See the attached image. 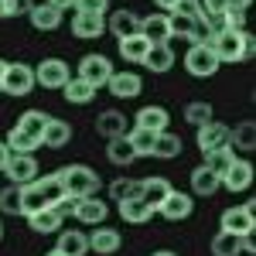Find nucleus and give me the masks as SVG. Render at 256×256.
Here are the masks:
<instances>
[{
  "instance_id": "obj_26",
  "label": "nucleus",
  "mask_w": 256,
  "mask_h": 256,
  "mask_svg": "<svg viewBox=\"0 0 256 256\" xmlns=\"http://www.w3.org/2000/svg\"><path fill=\"white\" fill-rule=\"evenodd\" d=\"M222 188V181H218L216 171H208L205 164H198L195 171H192V198H212Z\"/></svg>"
},
{
  "instance_id": "obj_5",
  "label": "nucleus",
  "mask_w": 256,
  "mask_h": 256,
  "mask_svg": "<svg viewBox=\"0 0 256 256\" xmlns=\"http://www.w3.org/2000/svg\"><path fill=\"white\" fill-rule=\"evenodd\" d=\"M253 212H256V205H253V202L232 205V208H226V212L218 216V229H222V232H232V236H239V239L253 236V229H256Z\"/></svg>"
},
{
  "instance_id": "obj_15",
  "label": "nucleus",
  "mask_w": 256,
  "mask_h": 256,
  "mask_svg": "<svg viewBox=\"0 0 256 256\" xmlns=\"http://www.w3.org/2000/svg\"><path fill=\"white\" fill-rule=\"evenodd\" d=\"M140 38L147 41V44H171V24H168V14L158 10V14L140 18Z\"/></svg>"
},
{
  "instance_id": "obj_49",
  "label": "nucleus",
  "mask_w": 256,
  "mask_h": 256,
  "mask_svg": "<svg viewBox=\"0 0 256 256\" xmlns=\"http://www.w3.org/2000/svg\"><path fill=\"white\" fill-rule=\"evenodd\" d=\"M48 4H55V7H58V10H68V7H72V4H76V0H48Z\"/></svg>"
},
{
  "instance_id": "obj_12",
  "label": "nucleus",
  "mask_w": 256,
  "mask_h": 256,
  "mask_svg": "<svg viewBox=\"0 0 256 256\" xmlns=\"http://www.w3.org/2000/svg\"><path fill=\"white\" fill-rule=\"evenodd\" d=\"M195 144H198V150H202V158L212 154V150H222V147H229V126H226V123H216V120H208L205 126H198Z\"/></svg>"
},
{
  "instance_id": "obj_40",
  "label": "nucleus",
  "mask_w": 256,
  "mask_h": 256,
  "mask_svg": "<svg viewBox=\"0 0 256 256\" xmlns=\"http://www.w3.org/2000/svg\"><path fill=\"white\" fill-rule=\"evenodd\" d=\"M0 216H24V205H20V188L18 184H7L0 192Z\"/></svg>"
},
{
  "instance_id": "obj_50",
  "label": "nucleus",
  "mask_w": 256,
  "mask_h": 256,
  "mask_svg": "<svg viewBox=\"0 0 256 256\" xmlns=\"http://www.w3.org/2000/svg\"><path fill=\"white\" fill-rule=\"evenodd\" d=\"M250 4H253V0H229V7H239V10H246Z\"/></svg>"
},
{
  "instance_id": "obj_27",
  "label": "nucleus",
  "mask_w": 256,
  "mask_h": 256,
  "mask_svg": "<svg viewBox=\"0 0 256 256\" xmlns=\"http://www.w3.org/2000/svg\"><path fill=\"white\" fill-rule=\"evenodd\" d=\"M58 253L65 256H86L89 253V232L82 229H58Z\"/></svg>"
},
{
  "instance_id": "obj_8",
  "label": "nucleus",
  "mask_w": 256,
  "mask_h": 256,
  "mask_svg": "<svg viewBox=\"0 0 256 256\" xmlns=\"http://www.w3.org/2000/svg\"><path fill=\"white\" fill-rule=\"evenodd\" d=\"M68 216L76 218L79 226H102L106 218H110V205L102 202L99 195H89V198H72V212Z\"/></svg>"
},
{
  "instance_id": "obj_17",
  "label": "nucleus",
  "mask_w": 256,
  "mask_h": 256,
  "mask_svg": "<svg viewBox=\"0 0 256 256\" xmlns=\"http://www.w3.org/2000/svg\"><path fill=\"white\" fill-rule=\"evenodd\" d=\"M123 246V236H120V229H110L106 222L102 226H96L92 232H89V250L96 256H113Z\"/></svg>"
},
{
  "instance_id": "obj_6",
  "label": "nucleus",
  "mask_w": 256,
  "mask_h": 256,
  "mask_svg": "<svg viewBox=\"0 0 256 256\" xmlns=\"http://www.w3.org/2000/svg\"><path fill=\"white\" fill-rule=\"evenodd\" d=\"M31 89H34V65H28V62H7L0 92L20 99V96H31Z\"/></svg>"
},
{
  "instance_id": "obj_14",
  "label": "nucleus",
  "mask_w": 256,
  "mask_h": 256,
  "mask_svg": "<svg viewBox=\"0 0 256 256\" xmlns=\"http://www.w3.org/2000/svg\"><path fill=\"white\" fill-rule=\"evenodd\" d=\"M106 89H110L113 99H137L140 92H144V79H140L137 72L123 68V72H113V76H110Z\"/></svg>"
},
{
  "instance_id": "obj_13",
  "label": "nucleus",
  "mask_w": 256,
  "mask_h": 256,
  "mask_svg": "<svg viewBox=\"0 0 256 256\" xmlns=\"http://www.w3.org/2000/svg\"><path fill=\"white\" fill-rule=\"evenodd\" d=\"M222 181V188L226 192H232V195H239V192H250V184H253V164L246 158H236L232 164H229V171L218 178Z\"/></svg>"
},
{
  "instance_id": "obj_33",
  "label": "nucleus",
  "mask_w": 256,
  "mask_h": 256,
  "mask_svg": "<svg viewBox=\"0 0 256 256\" xmlns=\"http://www.w3.org/2000/svg\"><path fill=\"white\" fill-rule=\"evenodd\" d=\"M181 150H184L181 137H178V134H171V130H164V134H158V140H154L150 158H158V160H174V158H181Z\"/></svg>"
},
{
  "instance_id": "obj_44",
  "label": "nucleus",
  "mask_w": 256,
  "mask_h": 256,
  "mask_svg": "<svg viewBox=\"0 0 256 256\" xmlns=\"http://www.w3.org/2000/svg\"><path fill=\"white\" fill-rule=\"evenodd\" d=\"M171 14H181V18L202 20V4H198V0H178V7L171 10Z\"/></svg>"
},
{
  "instance_id": "obj_4",
  "label": "nucleus",
  "mask_w": 256,
  "mask_h": 256,
  "mask_svg": "<svg viewBox=\"0 0 256 256\" xmlns=\"http://www.w3.org/2000/svg\"><path fill=\"white\" fill-rule=\"evenodd\" d=\"M218 68V58L216 52H212V44L208 41H195V44H188V52H184V72L188 76H195V79H212Z\"/></svg>"
},
{
  "instance_id": "obj_22",
  "label": "nucleus",
  "mask_w": 256,
  "mask_h": 256,
  "mask_svg": "<svg viewBox=\"0 0 256 256\" xmlns=\"http://www.w3.org/2000/svg\"><path fill=\"white\" fill-rule=\"evenodd\" d=\"M28 218V226H31V232H38V236H52V232H58L65 216H62L58 208H38V212H31Z\"/></svg>"
},
{
  "instance_id": "obj_7",
  "label": "nucleus",
  "mask_w": 256,
  "mask_h": 256,
  "mask_svg": "<svg viewBox=\"0 0 256 256\" xmlns=\"http://www.w3.org/2000/svg\"><path fill=\"white\" fill-rule=\"evenodd\" d=\"M68 79H72V68L65 58L52 55V58H41L34 65V86H41V89H62Z\"/></svg>"
},
{
  "instance_id": "obj_25",
  "label": "nucleus",
  "mask_w": 256,
  "mask_h": 256,
  "mask_svg": "<svg viewBox=\"0 0 256 256\" xmlns=\"http://www.w3.org/2000/svg\"><path fill=\"white\" fill-rule=\"evenodd\" d=\"M68 140H72V123L52 116V120H48V126H44V134H41V147H48V150H62Z\"/></svg>"
},
{
  "instance_id": "obj_18",
  "label": "nucleus",
  "mask_w": 256,
  "mask_h": 256,
  "mask_svg": "<svg viewBox=\"0 0 256 256\" xmlns=\"http://www.w3.org/2000/svg\"><path fill=\"white\" fill-rule=\"evenodd\" d=\"M158 212L168 218V222H181V218H188L195 212V198L188 195V192H171V195L160 202Z\"/></svg>"
},
{
  "instance_id": "obj_48",
  "label": "nucleus",
  "mask_w": 256,
  "mask_h": 256,
  "mask_svg": "<svg viewBox=\"0 0 256 256\" xmlns=\"http://www.w3.org/2000/svg\"><path fill=\"white\" fill-rule=\"evenodd\" d=\"M154 4H158V7L164 10V14H171V10L178 7V0H154Z\"/></svg>"
},
{
  "instance_id": "obj_34",
  "label": "nucleus",
  "mask_w": 256,
  "mask_h": 256,
  "mask_svg": "<svg viewBox=\"0 0 256 256\" xmlns=\"http://www.w3.org/2000/svg\"><path fill=\"white\" fill-rule=\"evenodd\" d=\"M62 96H65V102H72V106H89V102L96 99V89L76 76V79H68L62 86Z\"/></svg>"
},
{
  "instance_id": "obj_1",
  "label": "nucleus",
  "mask_w": 256,
  "mask_h": 256,
  "mask_svg": "<svg viewBox=\"0 0 256 256\" xmlns=\"http://www.w3.org/2000/svg\"><path fill=\"white\" fill-rule=\"evenodd\" d=\"M65 188H62L58 174L52 171V174L44 178H34L31 184H24L20 188V205H24V216H31V212H38V208H58L62 202H65Z\"/></svg>"
},
{
  "instance_id": "obj_45",
  "label": "nucleus",
  "mask_w": 256,
  "mask_h": 256,
  "mask_svg": "<svg viewBox=\"0 0 256 256\" xmlns=\"http://www.w3.org/2000/svg\"><path fill=\"white\" fill-rule=\"evenodd\" d=\"M72 10H96V14H106L110 4H106V0H76Z\"/></svg>"
},
{
  "instance_id": "obj_11",
  "label": "nucleus",
  "mask_w": 256,
  "mask_h": 256,
  "mask_svg": "<svg viewBox=\"0 0 256 256\" xmlns=\"http://www.w3.org/2000/svg\"><path fill=\"white\" fill-rule=\"evenodd\" d=\"M72 34L82 41H96L106 34V14H96V10H76L72 14Z\"/></svg>"
},
{
  "instance_id": "obj_52",
  "label": "nucleus",
  "mask_w": 256,
  "mask_h": 256,
  "mask_svg": "<svg viewBox=\"0 0 256 256\" xmlns=\"http://www.w3.org/2000/svg\"><path fill=\"white\" fill-rule=\"evenodd\" d=\"M4 68H7V62L0 58V86H4Z\"/></svg>"
},
{
  "instance_id": "obj_51",
  "label": "nucleus",
  "mask_w": 256,
  "mask_h": 256,
  "mask_svg": "<svg viewBox=\"0 0 256 256\" xmlns=\"http://www.w3.org/2000/svg\"><path fill=\"white\" fill-rule=\"evenodd\" d=\"M150 256H178V253H171V250H158V253H150Z\"/></svg>"
},
{
  "instance_id": "obj_23",
  "label": "nucleus",
  "mask_w": 256,
  "mask_h": 256,
  "mask_svg": "<svg viewBox=\"0 0 256 256\" xmlns=\"http://www.w3.org/2000/svg\"><path fill=\"white\" fill-rule=\"evenodd\" d=\"M106 31L113 34V38H130V34H140V18L134 10H113L110 20H106Z\"/></svg>"
},
{
  "instance_id": "obj_29",
  "label": "nucleus",
  "mask_w": 256,
  "mask_h": 256,
  "mask_svg": "<svg viewBox=\"0 0 256 256\" xmlns=\"http://www.w3.org/2000/svg\"><path fill=\"white\" fill-rule=\"evenodd\" d=\"M116 212L130 226H144V222H150V216H154V208L147 202H140V198H123V202H116Z\"/></svg>"
},
{
  "instance_id": "obj_16",
  "label": "nucleus",
  "mask_w": 256,
  "mask_h": 256,
  "mask_svg": "<svg viewBox=\"0 0 256 256\" xmlns=\"http://www.w3.org/2000/svg\"><path fill=\"white\" fill-rule=\"evenodd\" d=\"M171 192H174V188H171V181H168V178H160V174L137 181V198H140V202H147L154 212L160 208V202L171 195Z\"/></svg>"
},
{
  "instance_id": "obj_19",
  "label": "nucleus",
  "mask_w": 256,
  "mask_h": 256,
  "mask_svg": "<svg viewBox=\"0 0 256 256\" xmlns=\"http://www.w3.org/2000/svg\"><path fill=\"white\" fill-rule=\"evenodd\" d=\"M28 18H31V28L34 31H55L62 28V18H65V10H58L55 4H31V10H28Z\"/></svg>"
},
{
  "instance_id": "obj_21",
  "label": "nucleus",
  "mask_w": 256,
  "mask_h": 256,
  "mask_svg": "<svg viewBox=\"0 0 256 256\" xmlns=\"http://www.w3.org/2000/svg\"><path fill=\"white\" fill-rule=\"evenodd\" d=\"M126 116L120 113V110H102L96 116V134L106 140H116V137H126Z\"/></svg>"
},
{
  "instance_id": "obj_24",
  "label": "nucleus",
  "mask_w": 256,
  "mask_h": 256,
  "mask_svg": "<svg viewBox=\"0 0 256 256\" xmlns=\"http://www.w3.org/2000/svg\"><path fill=\"white\" fill-rule=\"evenodd\" d=\"M137 123L134 126H144V130H150V134H164L168 126H171V113L164 110V106H144L137 110Z\"/></svg>"
},
{
  "instance_id": "obj_38",
  "label": "nucleus",
  "mask_w": 256,
  "mask_h": 256,
  "mask_svg": "<svg viewBox=\"0 0 256 256\" xmlns=\"http://www.w3.org/2000/svg\"><path fill=\"white\" fill-rule=\"evenodd\" d=\"M184 120L192 123V126H205L208 120H216V110H212V102H205V99H195V102H188L184 106Z\"/></svg>"
},
{
  "instance_id": "obj_2",
  "label": "nucleus",
  "mask_w": 256,
  "mask_h": 256,
  "mask_svg": "<svg viewBox=\"0 0 256 256\" xmlns=\"http://www.w3.org/2000/svg\"><path fill=\"white\" fill-rule=\"evenodd\" d=\"M216 52L218 65H239V62L253 58V34L250 31H218L212 38H205Z\"/></svg>"
},
{
  "instance_id": "obj_43",
  "label": "nucleus",
  "mask_w": 256,
  "mask_h": 256,
  "mask_svg": "<svg viewBox=\"0 0 256 256\" xmlns=\"http://www.w3.org/2000/svg\"><path fill=\"white\" fill-rule=\"evenodd\" d=\"M31 10V0H0V20L7 18H20Z\"/></svg>"
},
{
  "instance_id": "obj_9",
  "label": "nucleus",
  "mask_w": 256,
  "mask_h": 256,
  "mask_svg": "<svg viewBox=\"0 0 256 256\" xmlns=\"http://www.w3.org/2000/svg\"><path fill=\"white\" fill-rule=\"evenodd\" d=\"M116 68H113V62L106 58V55H82V62H79V79L82 82H89L92 89H106V82H110V76H113Z\"/></svg>"
},
{
  "instance_id": "obj_35",
  "label": "nucleus",
  "mask_w": 256,
  "mask_h": 256,
  "mask_svg": "<svg viewBox=\"0 0 256 256\" xmlns=\"http://www.w3.org/2000/svg\"><path fill=\"white\" fill-rule=\"evenodd\" d=\"M106 158H110V164H116V168H130V164L137 160V154H134V147H130L126 137H116V140H110Z\"/></svg>"
},
{
  "instance_id": "obj_55",
  "label": "nucleus",
  "mask_w": 256,
  "mask_h": 256,
  "mask_svg": "<svg viewBox=\"0 0 256 256\" xmlns=\"http://www.w3.org/2000/svg\"><path fill=\"white\" fill-rule=\"evenodd\" d=\"M106 4H110V0H106Z\"/></svg>"
},
{
  "instance_id": "obj_47",
  "label": "nucleus",
  "mask_w": 256,
  "mask_h": 256,
  "mask_svg": "<svg viewBox=\"0 0 256 256\" xmlns=\"http://www.w3.org/2000/svg\"><path fill=\"white\" fill-rule=\"evenodd\" d=\"M7 160H10V150H7V144L0 140V174H4V168H7Z\"/></svg>"
},
{
  "instance_id": "obj_37",
  "label": "nucleus",
  "mask_w": 256,
  "mask_h": 256,
  "mask_svg": "<svg viewBox=\"0 0 256 256\" xmlns=\"http://www.w3.org/2000/svg\"><path fill=\"white\" fill-rule=\"evenodd\" d=\"M126 140H130V147H134L137 158H150L158 134H150V130H144V126H130V130H126Z\"/></svg>"
},
{
  "instance_id": "obj_31",
  "label": "nucleus",
  "mask_w": 256,
  "mask_h": 256,
  "mask_svg": "<svg viewBox=\"0 0 256 256\" xmlns=\"http://www.w3.org/2000/svg\"><path fill=\"white\" fill-rule=\"evenodd\" d=\"M48 113L44 110H24L18 116V123H14V130H20V134H28V137H38L41 140V134H44V126H48Z\"/></svg>"
},
{
  "instance_id": "obj_20",
  "label": "nucleus",
  "mask_w": 256,
  "mask_h": 256,
  "mask_svg": "<svg viewBox=\"0 0 256 256\" xmlns=\"http://www.w3.org/2000/svg\"><path fill=\"white\" fill-rule=\"evenodd\" d=\"M168 24H171V38H181V41H188V44L205 41V28H202V20H195V18L168 14Z\"/></svg>"
},
{
  "instance_id": "obj_10",
  "label": "nucleus",
  "mask_w": 256,
  "mask_h": 256,
  "mask_svg": "<svg viewBox=\"0 0 256 256\" xmlns=\"http://www.w3.org/2000/svg\"><path fill=\"white\" fill-rule=\"evenodd\" d=\"M4 174H7V181H10V184L24 188V184H31V181H34L41 171H38V160H34V154H10L7 168H4Z\"/></svg>"
},
{
  "instance_id": "obj_53",
  "label": "nucleus",
  "mask_w": 256,
  "mask_h": 256,
  "mask_svg": "<svg viewBox=\"0 0 256 256\" xmlns=\"http://www.w3.org/2000/svg\"><path fill=\"white\" fill-rule=\"evenodd\" d=\"M44 256H65V253H58V250H48V253H44Z\"/></svg>"
},
{
  "instance_id": "obj_3",
  "label": "nucleus",
  "mask_w": 256,
  "mask_h": 256,
  "mask_svg": "<svg viewBox=\"0 0 256 256\" xmlns=\"http://www.w3.org/2000/svg\"><path fill=\"white\" fill-rule=\"evenodd\" d=\"M65 188L68 198H89V195H99V174L89 168V164H65L55 171Z\"/></svg>"
},
{
  "instance_id": "obj_30",
  "label": "nucleus",
  "mask_w": 256,
  "mask_h": 256,
  "mask_svg": "<svg viewBox=\"0 0 256 256\" xmlns=\"http://www.w3.org/2000/svg\"><path fill=\"white\" fill-rule=\"evenodd\" d=\"M229 150L236 154V150H256V123L253 120H242L236 130H229Z\"/></svg>"
},
{
  "instance_id": "obj_36",
  "label": "nucleus",
  "mask_w": 256,
  "mask_h": 256,
  "mask_svg": "<svg viewBox=\"0 0 256 256\" xmlns=\"http://www.w3.org/2000/svg\"><path fill=\"white\" fill-rule=\"evenodd\" d=\"M246 239H250V236H246ZM212 256H242V239L218 229L216 236H212Z\"/></svg>"
},
{
  "instance_id": "obj_42",
  "label": "nucleus",
  "mask_w": 256,
  "mask_h": 256,
  "mask_svg": "<svg viewBox=\"0 0 256 256\" xmlns=\"http://www.w3.org/2000/svg\"><path fill=\"white\" fill-rule=\"evenodd\" d=\"M110 198H113V202H123V198H137V181H130V178H116V181L110 184Z\"/></svg>"
},
{
  "instance_id": "obj_46",
  "label": "nucleus",
  "mask_w": 256,
  "mask_h": 256,
  "mask_svg": "<svg viewBox=\"0 0 256 256\" xmlns=\"http://www.w3.org/2000/svg\"><path fill=\"white\" fill-rule=\"evenodd\" d=\"M202 4V14H226L229 10V0H198Z\"/></svg>"
},
{
  "instance_id": "obj_28",
  "label": "nucleus",
  "mask_w": 256,
  "mask_h": 256,
  "mask_svg": "<svg viewBox=\"0 0 256 256\" xmlns=\"http://www.w3.org/2000/svg\"><path fill=\"white\" fill-rule=\"evenodd\" d=\"M144 65H147V72H154V76L171 72V68H174V48H171V44H150V52L144 55Z\"/></svg>"
},
{
  "instance_id": "obj_39",
  "label": "nucleus",
  "mask_w": 256,
  "mask_h": 256,
  "mask_svg": "<svg viewBox=\"0 0 256 256\" xmlns=\"http://www.w3.org/2000/svg\"><path fill=\"white\" fill-rule=\"evenodd\" d=\"M4 144H7V150H10V154H34V150L41 147L38 137H28V134H20V130H14V126H10V134H7Z\"/></svg>"
},
{
  "instance_id": "obj_32",
  "label": "nucleus",
  "mask_w": 256,
  "mask_h": 256,
  "mask_svg": "<svg viewBox=\"0 0 256 256\" xmlns=\"http://www.w3.org/2000/svg\"><path fill=\"white\" fill-rule=\"evenodd\" d=\"M120 48V58L126 62V65H144V55L150 52V44L140 38V34H130V38H120L116 41Z\"/></svg>"
},
{
  "instance_id": "obj_41",
  "label": "nucleus",
  "mask_w": 256,
  "mask_h": 256,
  "mask_svg": "<svg viewBox=\"0 0 256 256\" xmlns=\"http://www.w3.org/2000/svg\"><path fill=\"white\" fill-rule=\"evenodd\" d=\"M232 160H236V154H232L229 147H222V150H212V154H205V160H202V164L222 178L226 171H229V164H232Z\"/></svg>"
},
{
  "instance_id": "obj_54",
  "label": "nucleus",
  "mask_w": 256,
  "mask_h": 256,
  "mask_svg": "<svg viewBox=\"0 0 256 256\" xmlns=\"http://www.w3.org/2000/svg\"><path fill=\"white\" fill-rule=\"evenodd\" d=\"M0 218H4V216H0ZM0 239H4V222H0Z\"/></svg>"
}]
</instances>
